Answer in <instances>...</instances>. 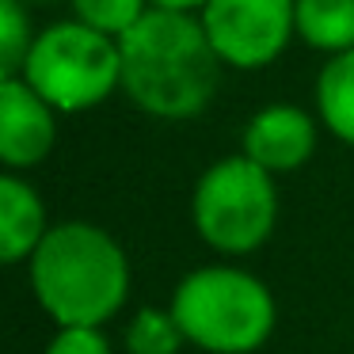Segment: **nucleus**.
<instances>
[{"label": "nucleus", "mask_w": 354, "mask_h": 354, "mask_svg": "<svg viewBox=\"0 0 354 354\" xmlns=\"http://www.w3.org/2000/svg\"><path fill=\"white\" fill-rule=\"evenodd\" d=\"M316 153V122L308 111L293 103H274L263 107L252 122L244 126V156L259 168L274 171H297L308 156Z\"/></svg>", "instance_id": "nucleus-8"}, {"label": "nucleus", "mask_w": 354, "mask_h": 354, "mask_svg": "<svg viewBox=\"0 0 354 354\" xmlns=\"http://www.w3.org/2000/svg\"><path fill=\"white\" fill-rule=\"evenodd\" d=\"M27 263L35 297L57 328H100L126 305L130 263L118 240L100 225H54Z\"/></svg>", "instance_id": "nucleus-2"}, {"label": "nucleus", "mask_w": 354, "mask_h": 354, "mask_svg": "<svg viewBox=\"0 0 354 354\" xmlns=\"http://www.w3.org/2000/svg\"><path fill=\"white\" fill-rule=\"evenodd\" d=\"M46 354H111L100 328H62L50 339Z\"/></svg>", "instance_id": "nucleus-15"}, {"label": "nucleus", "mask_w": 354, "mask_h": 354, "mask_svg": "<svg viewBox=\"0 0 354 354\" xmlns=\"http://www.w3.org/2000/svg\"><path fill=\"white\" fill-rule=\"evenodd\" d=\"M187 343L179 320L171 316V308H138L133 324L126 328V346L130 354H179V346Z\"/></svg>", "instance_id": "nucleus-13"}, {"label": "nucleus", "mask_w": 354, "mask_h": 354, "mask_svg": "<svg viewBox=\"0 0 354 354\" xmlns=\"http://www.w3.org/2000/svg\"><path fill=\"white\" fill-rule=\"evenodd\" d=\"M316 111L320 122L339 141L354 145V50L335 54L316 77Z\"/></svg>", "instance_id": "nucleus-11"}, {"label": "nucleus", "mask_w": 354, "mask_h": 354, "mask_svg": "<svg viewBox=\"0 0 354 354\" xmlns=\"http://www.w3.org/2000/svg\"><path fill=\"white\" fill-rule=\"evenodd\" d=\"M293 4L297 0H206L198 19L225 65L263 69L297 35Z\"/></svg>", "instance_id": "nucleus-6"}, {"label": "nucleus", "mask_w": 354, "mask_h": 354, "mask_svg": "<svg viewBox=\"0 0 354 354\" xmlns=\"http://www.w3.org/2000/svg\"><path fill=\"white\" fill-rule=\"evenodd\" d=\"M171 316L187 343L209 354H252L274 331V297L236 267H198L176 286Z\"/></svg>", "instance_id": "nucleus-3"}, {"label": "nucleus", "mask_w": 354, "mask_h": 354, "mask_svg": "<svg viewBox=\"0 0 354 354\" xmlns=\"http://www.w3.org/2000/svg\"><path fill=\"white\" fill-rule=\"evenodd\" d=\"M122 92L145 115L183 122L206 111L221 80V57L191 12L149 8L118 39Z\"/></svg>", "instance_id": "nucleus-1"}, {"label": "nucleus", "mask_w": 354, "mask_h": 354, "mask_svg": "<svg viewBox=\"0 0 354 354\" xmlns=\"http://www.w3.org/2000/svg\"><path fill=\"white\" fill-rule=\"evenodd\" d=\"M31 46L35 35L24 0H0V84H8L24 73Z\"/></svg>", "instance_id": "nucleus-12"}, {"label": "nucleus", "mask_w": 354, "mask_h": 354, "mask_svg": "<svg viewBox=\"0 0 354 354\" xmlns=\"http://www.w3.org/2000/svg\"><path fill=\"white\" fill-rule=\"evenodd\" d=\"M293 27L305 46L331 57L346 54L354 50V0H297Z\"/></svg>", "instance_id": "nucleus-10"}, {"label": "nucleus", "mask_w": 354, "mask_h": 354, "mask_svg": "<svg viewBox=\"0 0 354 354\" xmlns=\"http://www.w3.org/2000/svg\"><path fill=\"white\" fill-rule=\"evenodd\" d=\"M153 8H164V12H202L206 8V0H149Z\"/></svg>", "instance_id": "nucleus-16"}, {"label": "nucleus", "mask_w": 354, "mask_h": 354, "mask_svg": "<svg viewBox=\"0 0 354 354\" xmlns=\"http://www.w3.org/2000/svg\"><path fill=\"white\" fill-rule=\"evenodd\" d=\"M194 229L209 248L225 255L255 252L274 232L278 217V191L274 176L255 160L225 156L214 168L202 171L191 198Z\"/></svg>", "instance_id": "nucleus-5"}, {"label": "nucleus", "mask_w": 354, "mask_h": 354, "mask_svg": "<svg viewBox=\"0 0 354 354\" xmlns=\"http://www.w3.org/2000/svg\"><path fill=\"white\" fill-rule=\"evenodd\" d=\"M46 232L50 225L39 191L8 171H0V267L31 259Z\"/></svg>", "instance_id": "nucleus-9"}, {"label": "nucleus", "mask_w": 354, "mask_h": 354, "mask_svg": "<svg viewBox=\"0 0 354 354\" xmlns=\"http://www.w3.org/2000/svg\"><path fill=\"white\" fill-rule=\"evenodd\" d=\"M35 4H46V0H35Z\"/></svg>", "instance_id": "nucleus-17"}, {"label": "nucleus", "mask_w": 354, "mask_h": 354, "mask_svg": "<svg viewBox=\"0 0 354 354\" xmlns=\"http://www.w3.org/2000/svg\"><path fill=\"white\" fill-rule=\"evenodd\" d=\"M24 80L50 103L54 111H92L122 88V54L118 39L92 31L80 19L54 24L35 35L27 54Z\"/></svg>", "instance_id": "nucleus-4"}, {"label": "nucleus", "mask_w": 354, "mask_h": 354, "mask_svg": "<svg viewBox=\"0 0 354 354\" xmlns=\"http://www.w3.org/2000/svg\"><path fill=\"white\" fill-rule=\"evenodd\" d=\"M73 12L84 27L122 39L133 24L149 12V0H73Z\"/></svg>", "instance_id": "nucleus-14"}, {"label": "nucleus", "mask_w": 354, "mask_h": 354, "mask_svg": "<svg viewBox=\"0 0 354 354\" xmlns=\"http://www.w3.org/2000/svg\"><path fill=\"white\" fill-rule=\"evenodd\" d=\"M57 138L54 107L24 77L0 84V164L35 168L50 156Z\"/></svg>", "instance_id": "nucleus-7"}]
</instances>
